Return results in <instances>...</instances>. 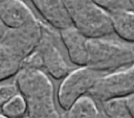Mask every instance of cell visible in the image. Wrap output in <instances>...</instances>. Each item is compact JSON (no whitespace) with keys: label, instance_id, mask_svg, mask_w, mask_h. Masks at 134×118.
I'll return each mask as SVG.
<instances>
[{"label":"cell","instance_id":"obj_1","mask_svg":"<svg viewBox=\"0 0 134 118\" xmlns=\"http://www.w3.org/2000/svg\"><path fill=\"white\" fill-rule=\"evenodd\" d=\"M16 86L26 102L27 118H63L55 105L53 85L43 70L23 67Z\"/></svg>","mask_w":134,"mask_h":118},{"label":"cell","instance_id":"obj_2","mask_svg":"<svg viewBox=\"0 0 134 118\" xmlns=\"http://www.w3.org/2000/svg\"><path fill=\"white\" fill-rule=\"evenodd\" d=\"M88 68L105 75L129 67L134 62L133 44L109 38H93L87 41Z\"/></svg>","mask_w":134,"mask_h":118},{"label":"cell","instance_id":"obj_3","mask_svg":"<svg viewBox=\"0 0 134 118\" xmlns=\"http://www.w3.org/2000/svg\"><path fill=\"white\" fill-rule=\"evenodd\" d=\"M73 27L87 39L107 38L112 34L110 15L92 0H62Z\"/></svg>","mask_w":134,"mask_h":118},{"label":"cell","instance_id":"obj_4","mask_svg":"<svg viewBox=\"0 0 134 118\" xmlns=\"http://www.w3.org/2000/svg\"><path fill=\"white\" fill-rule=\"evenodd\" d=\"M59 41H61L59 31L44 23L42 37L35 51L41 58L42 70L54 79H63L73 70L66 62L59 47Z\"/></svg>","mask_w":134,"mask_h":118},{"label":"cell","instance_id":"obj_5","mask_svg":"<svg viewBox=\"0 0 134 118\" xmlns=\"http://www.w3.org/2000/svg\"><path fill=\"white\" fill-rule=\"evenodd\" d=\"M105 74L88 67L73 69L59 86L57 98L59 105L65 112L81 97L89 94L94 85Z\"/></svg>","mask_w":134,"mask_h":118},{"label":"cell","instance_id":"obj_6","mask_svg":"<svg viewBox=\"0 0 134 118\" xmlns=\"http://www.w3.org/2000/svg\"><path fill=\"white\" fill-rule=\"evenodd\" d=\"M134 93V62L126 69L104 75L89 92L98 103Z\"/></svg>","mask_w":134,"mask_h":118},{"label":"cell","instance_id":"obj_7","mask_svg":"<svg viewBox=\"0 0 134 118\" xmlns=\"http://www.w3.org/2000/svg\"><path fill=\"white\" fill-rule=\"evenodd\" d=\"M41 17L44 23L57 31L73 27L71 19L62 0H29Z\"/></svg>","mask_w":134,"mask_h":118},{"label":"cell","instance_id":"obj_8","mask_svg":"<svg viewBox=\"0 0 134 118\" xmlns=\"http://www.w3.org/2000/svg\"><path fill=\"white\" fill-rule=\"evenodd\" d=\"M37 19L23 0H0V20L7 28H21Z\"/></svg>","mask_w":134,"mask_h":118},{"label":"cell","instance_id":"obj_9","mask_svg":"<svg viewBox=\"0 0 134 118\" xmlns=\"http://www.w3.org/2000/svg\"><path fill=\"white\" fill-rule=\"evenodd\" d=\"M59 36L62 44L67 50L70 62L77 67H86L88 62V39L74 27L59 31Z\"/></svg>","mask_w":134,"mask_h":118},{"label":"cell","instance_id":"obj_10","mask_svg":"<svg viewBox=\"0 0 134 118\" xmlns=\"http://www.w3.org/2000/svg\"><path fill=\"white\" fill-rule=\"evenodd\" d=\"M64 118H107L98 102L89 94L77 99L64 115Z\"/></svg>","mask_w":134,"mask_h":118},{"label":"cell","instance_id":"obj_11","mask_svg":"<svg viewBox=\"0 0 134 118\" xmlns=\"http://www.w3.org/2000/svg\"><path fill=\"white\" fill-rule=\"evenodd\" d=\"M113 32L129 44H134V10H124L110 15Z\"/></svg>","mask_w":134,"mask_h":118},{"label":"cell","instance_id":"obj_12","mask_svg":"<svg viewBox=\"0 0 134 118\" xmlns=\"http://www.w3.org/2000/svg\"><path fill=\"white\" fill-rule=\"evenodd\" d=\"M24 60L12 49L0 43V81L17 75Z\"/></svg>","mask_w":134,"mask_h":118},{"label":"cell","instance_id":"obj_13","mask_svg":"<svg viewBox=\"0 0 134 118\" xmlns=\"http://www.w3.org/2000/svg\"><path fill=\"white\" fill-rule=\"evenodd\" d=\"M2 114L7 118H24L26 102L20 93L12 96L2 104Z\"/></svg>","mask_w":134,"mask_h":118},{"label":"cell","instance_id":"obj_14","mask_svg":"<svg viewBox=\"0 0 134 118\" xmlns=\"http://www.w3.org/2000/svg\"><path fill=\"white\" fill-rule=\"evenodd\" d=\"M100 108L107 118H131L124 97L111 98L100 102Z\"/></svg>","mask_w":134,"mask_h":118},{"label":"cell","instance_id":"obj_15","mask_svg":"<svg viewBox=\"0 0 134 118\" xmlns=\"http://www.w3.org/2000/svg\"><path fill=\"white\" fill-rule=\"evenodd\" d=\"M98 7L109 15L124 10H134L129 0H92Z\"/></svg>","mask_w":134,"mask_h":118},{"label":"cell","instance_id":"obj_16","mask_svg":"<svg viewBox=\"0 0 134 118\" xmlns=\"http://www.w3.org/2000/svg\"><path fill=\"white\" fill-rule=\"evenodd\" d=\"M124 98H125V103H126V107H127L130 117L134 118V93L130 94Z\"/></svg>","mask_w":134,"mask_h":118},{"label":"cell","instance_id":"obj_17","mask_svg":"<svg viewBox=\"0 0 134 118\" xmlns=\"http://www.w3.org/2000/svg\"><path fill=\"white\" fill-rule=\"evenodd\" d=\"M7 30H8V28L3 24V22L0 20V41L3 39V37L5 36V33L7 32Z\"/></svg>","mask_w":134,"mask_h":118},{"label":"cell","instance_id":"obj_18","mask_svg":"<svg viewBox=\"0 0 134 118\" xmlns=\"http://www.w3.org/2000/svg\"><path fill=\"white\" fill-rule=\"evenodd\" d=\"M129 1H130L131 5H132V7H133V9H134V0H129Z\"/></svg>","mask_w":134,"mask_h":118},{"label":"cell","instance_id":"obj_19","mask_svg":"<svg viewBox=\"0 0 134 118\" xmlns=\"http://www.w3.org/2000/svg\"><path fill=\"white\" fill-rule=\"evenodd\" d=\"M0 118H7L6 116H4L3 114H0Z\"/></svg>","mask_w":134,"mask_h":118},{"label":"cell","instance_id":"obj_20","mask_svg":"<svg viewBox=\"0 0 134 118\" xmlns=\"http://www.w3.org/2000/svg\"><path fill=\"white\" fill-rule=\"evenodd\" d=\"M24 118H27V117H24Z\"/></svg>","mask_w":134,"mask_h":118},{"label":"cell","instance_id":"obj_21","mask_svg":"<svg viewBox=\"0 0 134 118\" xmlns=\"http://www.w3.org/2000/svg\"><path fill=\"white\" fill-rule=\"evenodd\" d=\"M63 118H64V117H63Z\"/></svg>","mask_w":134,"mask_h":118}]
</instances>
